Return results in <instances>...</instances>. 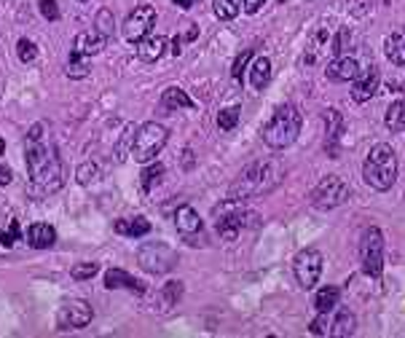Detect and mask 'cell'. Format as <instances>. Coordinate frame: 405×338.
Returning a JSON list of instances; mask_svg holds the SVG:
<instances>
[{
  "mask_svg": "<svg viewBox=\"0 0 405 338\" xmlns=\"http://www.w3.org/2000/svg\"><path fill=\"white\" fill-rule=\"evenodd\" d=\"M212 8H215V16H218V19H225V22L237 19V14H239L237 0H212Z\"/></svg>",
  "mask_w": 405,
  "mask_h": 338,
  "instance_id": "4dcf8cb0",
  "label": "cell"
},
{
  "mask_svg": "<svg viewBox=\"0 0 405 338\" xmlns=\"http://www.w3.org/2000/svg\"><path fill=\"white\" fill-rule=\"evenodd\" d=\"M325 317H328V314H319L314 323H312V327H309L314 336H331V325H328Z\"/></svg>",
  "mask_w": 405,
  "mask_h": 338,
  "instance_id": "ab89813d",
  "label": "cell"
},
{
  "mask_svg": "<svg viewBox=\"0 0 405 338\" xmlns=\"http://www.w3.org/2000/svg\"><path fill=\"white\" fill-rule=\"evenodd\" d=\"M362 177L373 191H390L397 180V156L392 151V145L378 142L371 148L365 167H362Z\"/></svg>",
  "mask_w": 405,
  "mask_h": 338,
  "instance_id": "277c9868",
  "label": "cell"
},
{
  "mask_svg": "<svg viewBox=\"0 0 405 338\" xmlns=\"http://www.w3.org/2000/svg\"><path fill=\"white\" fill-rule=\"evenodd\" d=\"M54 242H57L54 226H48V223H32L30 229H27V245L35 247V250H48V247H54Z\"/></svg>",
  "mask_w": 405,
  "mask_h": 338,
  "instance_id": "ac0fdd59",
  "label": "cell"
},
{
  "mask_svg": "<svg viewBox=\"0 0 405 338\" xmlns=\"http://www.w3.org/2000/svg\"><path fill=\"white\" fill-rule=\"evenodd\" d=\"M156 27V8L153 6H137L132 14L124 19V38L129 43H140L142 38H148Z\"/></svg>",
  "mask_w": 405,
  "mask_h": 338,
  "instance_id": "7c38bea8",
  "label": "cell"
},
{
  "mask_svg": "<svg viewBox=\"0 0 405 338\" xmlns=\"http://www.w3.org/2000/svg\"><path fill=\"white\" fill-rule=\"evenodd\" d=\"M325 76L331 78L333 83H346V81H354V78L360 76V65H357L354 57L338 54L336 60H331L328 70H325Z\"/></svg>",
  "mask_w": 405,
  "mask_h": 338,
  "instance_id": "4fadbf2b",
  "label": "cell"
},
{
  "mask_svg": "<svg viewBox=\"0 0 405 338\" xmlns=\"http://www.w3.org/2000/svg\"><path fill=\"white\" fill-rule=\"evenodd\" d=\"M360 263L368 277H381L384 271V234L381 229H365L360 239Z\"/></svg>",
  "mask_w": 405,
  "mask_h": 338,
  "instance_id": "9c48e42d",
  "label": "cell"
},
{
  "mask_svg": "<svg viewBox=\"0 0 405 338\" xmlns=\"http://www.w3.org/2000/svg\"><path fill=\"white\" fill-rule=\"evenodd\" d=\"M164 164H159V161H156V164H150L148 169H145V172H142V191H145V194H150V191H153V188H156V185L161 183V177H164Z\"/></svg>",
  "mask_w": 405,
  "mask_h": 338,
  "instance_id": "f1b7e54d",
  "label": "cell"
},
{
  "mask_svg": "<svg viewBox=\"0 0 405 338\" xmlns=\"http://www.w3.org/2000/svg\"><path fill=\"white\" fill-rule=\"evenodd\" d=\"M250 86L255 89V92H263L266 86H269L271 81V60L269 57H255L253 65H250Z\"/></svg>",
  "mask_w": 405,
  "mask_h": 338,
  "instance_id": "603a6c76",
  "label": "cell"
},
{
  "mask_svg": "<svg viewBox=\"0 0 405 338\" xmlns=\"http://www.w3.org/2000/svg\"><path fill=\"white\" fill-rule=\"evenodd\" d=\"M137 261L140 269L148 274H166L178 266V252L164 242H145L137 250Z\"/></svg>",
  "mask_w": 405,
  "mask_h": 338,
  "instance_id": "ba28073f",
  "label": "cell"
},
{
  "mask_svg": "<svg viewBox=\"0 0 405 338\" xmlns=\"http://www.w3.org/2000/svg\"><path fill=\"white\" fill-rule=\"evenodd\" d=\"M194 3H196V0H175V6H180L182 11H185V8H191Z\"/></svg>",
  "mask_w": 405,
  "mask_h": 338,
  "instance_id": "bcb514c9",
  "label": "cell"
},
{
  "mask_svg": "<svg viewBox=\"0 0 405 338\" xmlns=\"http://www.w3.org/2000/svg\"><path fill=\"white\" fill-rule=\"evenodd\" d=\"M212 223H215L223 242H237V236L247 226H258V215L241 199L231 196L212 210Z\"/></svg>",
  "mask_w": 405,
  "mask_h": 338,
  "instance_id": "3957f363",
  "label": "cell"
},
{
  "mask_svg": "<svg viewBox=\"0 0 405 338\" xmlns=\"http://www.w3.org/2000/svg\"><path fill=\"white\" fill-rule=\"evenodd\" d=\"M19 234H22V229H19V223L16 220H11L6 229L0 231V245H6V247H14L16 245V239H19Z\"/></svg>",
  "mask_w": 405,
  "mask_h": 338,
  "instance_id": "74e56055",
  "label": "cell"
},
{
  "mask_svg": "<svg viewBox=\"0 0 405 338\" xmlns=\"http://www.w3.org/2000/svg\"><path fill=\"white\" fill-rule=\"evenodd\" d=\"M135 46H137V57L142 62H148V65H153V62H159L166 54L169 41H166L164 35H148V38H142Z\"/></svg>",
  "mask_w": 405,
  "mask_h": 338,
  "instance_id": "9a60e30c",
  "label": "cell"
},
{
  "mask_svg": "<svg viewBox=\"0 0 405 338\" xmlns=\"http://www.w3.org/2000/svg\"><path fill=\"white\" fill-rule=\"evenodd\" d=\"M322 252L314 250V247H306L300 250L293 261V274H296V282H298L303 290H312L319 277H322Z\"/></svg>",
  "mask_w": 405,
  "mask_h": 338,
  "instance_id": "30bf717a",
  "label": "cell"
},
{
  "mask_svg": "<svg viewBox=\"0 0 405 338\" xmlns=\"http://www.w3.org/2000/svg\"><path fill=\"white\" fill-rule=\"evenodd\" d=\"M384 123H387V129L390 132H403L405 129V97L400 100H394L387 110V116H384Z\"/></svg>",
  "mask_w": 405,
  "mask_h": 338,
  "instance_id": "484cf974",
  "label": "cell"
},
{
  "mask_svg": "<svg viewBox=\"0 0 405 338\" xmlns=\"http://www.w3.org/2000/svg\"><path fill=\"white\" fill-rule=\"evenodd\" d=\"M325 123H328L325 148H328L331 158H336V154H338V137H341V113L338 110H325Z\"/></svg>",
  "mask_w": 405,
  "mask_h": 338,
  "instance_id": "d4e9b609",
  "label": "cell"
},
{
  "mask_svg": "<svg viewBox=\"0 0 405 338\" xmlns=\"http://www.w3.org/2000/svg\"><path fill=\"white\" fill-rule=\"evenodd\" d=\"M16 57L25 62V65H30V62H35V57H38V46L32 43L30 38H22V41L16 43Z\"/></svg>",
  "mask_w": 405,
  "mask_h": 338,
  "instance_id": "e575fe53",
  "label": "cell"
},
{
  "mask_svg": "<svg viewBox=\"0 0 405 338\" xmlns=\"http://www.w3.org/2000/svg\"><path fill=\"white\" fill-rule=\"evenodd\" d=\"M338 298H341V290H338V288H333V285L322 288V290H317V298H314L317 311H319V314H328V311H333V306H338Z\"/></svg>",
  "mask_w": 405,
  "mask_h": 338,
  "instance_id": "4316f807",
  "label": "cell"
},
{
  "mask_svg": "<svg viewBox=\"0 0 405 338\" xmlns=\"http://www.w3.org/2000/svg\"><path fill=\"white\" fill-rule=\"evenodd\" d=\"M182 290H185V288H182V282H178V279H175V282H166L164 290H161V298H164L166 306H175L182 298Z\"/></svg>",
  "mask_w": 405,
  "mask_h": 338,
  "instance_id": "d590c367",
  "label": "cell"
},
{
  "mask_svg": "<svg viewBox=\"0 0 405 338\" xmlns=\"http://www.w3.org/2000/svg\"><path fill=\"white\" fill-rule=\"evenodd\" d=\"M105 46H107V38L97 30L78 32L73 41V51L75 54H84V57H94V54H100Z\"/></svg>",
  "mask_w": 405,
  "mask_h": 338,
  "instance_id": "2e32d148",
  "label": "cell"
},
{
  "mask_svg": "<svg viewBox=\"0 0 405 338\" xmlns=\"http://www.w3.org/2000/svg\"><path fill=\"white\" fill-rule=\"evenodd\" d=\"M285 177V167L269 158V161H253L247 169H241V175L237 177V183L231 188V196L237 199H247V196H260V194H269L277 185L282 183Z\"/></svg>",
  "mask_w": 405,
  "mask_h": 338,
  "instance_id": "7a4b0ae2",
  "label": "cell"
},
{
  "mask_svg": "<svg viewBox=\"0 0 405 338\" xmlns=\"http://www.w3.org/2000/svg\"><path fill=\"white\" fill-rule=\"evenodd\" d=\"M263 3H266V0H241V8H244L247 14H258V11L263 8Z\"/></svg>",
  "mask_w": 405,
  "mask_h": 338,
  "instance_id": "7bdbcfd3",
  "label": "cell"
},
{
  "mask_svg": "<svg viewBox=\"0 0 405 338\" xmlns=\"http://www.w3.org/2000/svg\"><path fill=\"white\" fill-rule=\"evenodd\" d=\"M97 271H100V263H75L73 269H70V277L75 279V282H86V279L97 277Z\"/></svg>",
  "mask_w": 405,
  "mask_h": 338,
  "instance_id": "1f68e13d",
  "label": "cell"
},
{
  "mask_svg": "<svg viewBox=\"0 0 405 338\" xmlns=\"http://www.w3.org/2000/svg\"><path fill=\"white\" fill-rule=\"evenodd\" d=\"M113 231L121 236H129V239H140V236L150 234V220L148 217H121L113 223Z\"/></svg>",
  "mask_w": 405,
  "mask_h": 338,
  "instance_id": "7402d4cb",
  "label": "cell"
},
{
  "mask_svg": "<svg viewBox=\"0 0 405 338\" xmlns=\"http://www.w3.org/2000/svg\"><path fill=\"white\" fill-rule=\"evenodd\" d=\"M67 78H86L91 73V62L89 57H84V54H75L70 57V62H67Z\"/></svg>",
  "mask_w": 405,
  "mask_h": 338,
  "instance_id": "83f0119b",
  "label": "cell"
},
{
  "mask_svg": "<svg viewBox=\"0 0 405 338\" xmlns=\"http://www.w3.org/2000/svg\"><path fill=\"white\" fill-rule=\"evenodd\" d=\"M349 196H352V188H349V183H346L344 177H341V175H328V177H322V180L314 185V191H312V207L328 212V210H336V207L346 204Z\"/></svg>",
  "mask_w": 405,
  "mask_h": 338,
  "instance_id": "52a82bcc",
  "label": "cell"
},
{
  "mask_svg": "<svg viewBox=\"0 0 405 338\" xmlns=\"http://www.w3.org/2000/svg\"><path fill=\"white\" fill-rule=\"evenodd\" d=\"M46 123H35L27 132V172H30V183L35 185L38 194H54L62 188L65 180V169L57 156V148L51 142H46Z\"/></svg>",
  "mask_w": 405,
  "mask_h": 338,
  "instance_id": "6da1fadb",
  "label": "cell"
},
{
  "mask_svg": "<svg viewBox=\"0 0 405 338\" xmlns=\"http://www.w3.org/2000/svg\"><path fill=\"white\" fill-rule=\"evenodd\" d=\"M11 180H14V172H11V167H8V164H0V188L11 185Z\"/></svg>",
  "mask_w": 405,
  "mask_h": 338,
  "instance_id": "b9f144b4",
  "label": "cell"
},
{
  "mask_svg": "<svg viewBox=\"0 0 405 338\" xmlns=\"http://www.w3.org/2000/svg\"><path fill=\"white\" fill-rule=\"evenodd\" d=\"M175 226H178V231H180L182 236H196V234H201V229H204L201 215L196 212L191 204H180V207H178V212H175Z\"/></svg>",
  "mask_w": 405,
  "mask_h": 338,
  "instance_id": "e0dca14e",
  "label": "cell"
},
{
  "mask_svg": "<svg viewBox=\"0 0 405 338\" xmlns=\"http://www.w3.org/2000/svg\"><path fill=\"white\" fill-rule=\"evenodd\" d=\"M253 60V48H247V51H241L239 60L234 62V78H241L244 76V65Z\"/></svg>",
  "mask_w": 405,
  "mask_h": 338,
  "instance_id": "60d3db41",
  "label": "cell"
},
{
  "mask_svg": "<svg viewBox=\"0 0 405 338\" xmlns=\"http://www.w3.org/2000/svg\"><path fill=\"white\" fill-rule=\"evenodd\" d=\"M135 132H137V126H126V129H124L121 140L116 142V161H124V158L129 156L132 145H135Z\"/></svg>",
  "mask_w": 405,
  "mask_h": 338,
  "instance_id": "f546056e",
  "label": "cell"
},
{
  "mask_svg": "<svg viewBox=\"0 0 405 338\" xmlns=\"http://www.w3.org/2000/svg\"><path fill=\"white\" fill-rule=\"evenodd\" d=\"M81 3H86V0H81Z\"/></svg>",
  "mask_w": 405,
  "mask_h": 338,
  "instance_id": "7dc6e473",
  "label": "cell"
},
{
  "mask_svg": "<svg viewBox=\"0 0 405 338\" xmlns=\"http://www.w3.org/2000/svg\"><path fill=\"white\" fill-rule=\"evenodd\" d=\"M378 83H381V73L378 67H368L365 73L354 78V86H352V100L354 102H368L371 97H376L378 92Z\"/></svg>",
  "mask_w": 405,
  "mask_h": 338,
  "instance_id": "5bb4252c",
  "label": "cell"
},
{
  "mask_svg": "<svg viewBox=\"0 0 405 338\" xmlns=\"http://www.w3.org/2000/svg\"><path fill=\"white\" fill-rule=\"evenodd\" d=\"M357 333V320H354V311L352 309L341 306L336 311V317H333L331 323V336L336 338H349Z\"/></svg>",
  "mask_w": 405,
  "mask_h": 338,
  "instance_id": "ffe728a7",
  "label": "cell"
},
{
  "mask_svg": "<svg viewBox=\"0 0 405 338\" xmlns=\"http://www.w3.org/2000/svg\"><path fill=\"white\" fill-rule=\"evenodd\" d=\"M384 54H387V60H390L392 65L403 67L405 65V27H397L394 32L387 35V41H384Z\"/></svg>",
  "mask_w": 405,
  "mask_h": 338,
  "instance_id": "44dd1931",
  "label": "cell"
},
{
  "mask_svg": "<svg viewBox=\"0 0 405 338\" xmlns=\"http://www.w3.org/2000/svg\"><path fill=\"white\" fill-rule=\"evenodd\" d=\"M237 123H239V108H237V105L223 108L220 113H218V126H220L223 132H231Z\"/></svg>",
  "mask_w": 405,
  "mask_h": 338,
  "instance_id": "d6a6232c",
  "label": "cell"
},
{
  "mask_svg": "<svg viewBox=\"0 0 405 338\" xmlns=\"http://www.w3.org/2000/svg\"><path fill=\"white\" fill-rule=\"evenodd\" d=\"M159 108L164 113H172V110H182V108H194V100L188 94L178 89V86H169L164 94H161V105Z\"/></svg>",
  "mask_w": 405,
  "mask_h": 338,
  "instance_id": "cb8c5ba5",
  "label": "cell"
},
{
  "mask_svg": "<svg viewBox=\"0 0 405 338\" xmlns=\"http://www.w3.org/2000/svg\"><path fill=\"white\" fill-rule=\"evenodd\" d=\"M105 288L107 290H119V288H126V290L132 292H142V282L135 279L129 271H124V269H107L105 271Z\"/></svg>",
  "mask_w": 405,
  "mask_h": 338,
  "instance_id": "d6986e66",
  "label": "cell"
},
{
  "mask_svg": "<svg viewBox=\"0 0 405 338\" xmlns=\"http://www.w3.org/2000/svg\"><path fill=\"white\" fill-rule=\"evenodd\" d=\"M113 27H116V22H113V14H110L107 8L97 11V19H94V30L102 32L105 38H110V35H113Z\"/></svg>",
  "mask_w": 405,
  "mask_h": 338,
  "instance_id": "836d02e7",
  "label": "cell"
},
{
  "mask_svg": "<svg viewBox=\"0 0 405 338\" xmlns=\"http://www.w3.org/2000/svg\"><path fill=\"white\" fill-rule=\"evenodd\" d=\"M180 167H185V169L194 167V151H185V164H180Z\"/></svg>",
  "mask_w": 405,
  "mask_h": 338,
  "instance_id": "f6af8a7d",
  "label": "cell"
},
{
  "mask_svg": "<svg viewBox=\"0 0 405 338\" xmlns=\"http://www.w3.org/2000/svg\"><path fill=\"white\" fill-rule=\"evenodd\" d=\"M38 6H41L44 19H48V22H57V19H60V3H57V0H38Z\"/></svg>",
  "mask_w": 405,
  "mask_h": 338,
  "instance_id": "f35d334b",
  "label": "cell"
},
{
  "mask_svg": "<svg viewBox=\"0 0 405 338\" xmlns=\"http://www.w3.org/2000/svg\"><path fill=\"white\" fill-rule=\"evenodd\" d=\"M166 140H169V129L161 126L159 121H145L142 126H137L135 132V145H132V156L140 164H148L156 156L164 151Z\"/></svg>",
  "mask_w": 405,
  "mask_h": 338,
  "instance_id": "8992f818",
  "label": "cell"
},
{
  "mask_svg": "<svg viewBox=\"0 0 405 338\" xmlns=\"http://www.w3.org/2000/svg\"><path fill=\"white\" fill-rule=\"evenodd\" d=\"M97 175H100V169L94 167L91 161H86V164H81V167L75 169V180H78L81 185H89L91 180L97 177Z\"/></svg>",
  "mask_w": 405,
  "mask_h": 338,
  "instance_id": "8d00e7d4",
  "label": "cell"
},
{
  "mask_svg": "<svg viewBox=\"0 0 405 338\" xmlns=\"http://www.w3.org/2000/svg\"><path fill=\"white\" fill-rule=\"evenodd\" d=\"M185 43H188V41H185L182 35H175V41H172V54H180Z\"/></svg>",
  "mask_w": 405,
  "mask_h": 338,
  "instance_id": "ee69618b",
  "label": "cell"
},
{
  "mask_svg": "<svg viewBox=\"0 0 405 338\" xmlns=\"http://www.w3.org/2000/svg\"><path fill=\"white\" fill-rule=\"evenodd\" d=\"M94 320V309L84 298H70L65 301L57 311V327L60 330H84Z\"/></svg>",
  "mask_w": 405,
  "mask_h": 338,
  "instance_id": "8fae6325",
  "label": "cell"
},
{
  "mask_svg": "<svg viewBox=\"0 0 405 338\" xmlns=\"http://www.w3.org/2000/svg\"><path fill=\"white\" fill-rule=\"evenodd\" d=\"M300 113L293 105H282L271 116V121L263 129V142L274 151H285L290 148L300 135Z\"/></svg>",
  "mask_w": 405,
  "mask_h": 338,
  "instance_id": "5b68a950",
  "label": "cell"
}]
</instances>
